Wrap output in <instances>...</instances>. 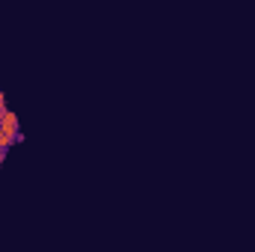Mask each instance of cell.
<instances>
[{
  "label": "cell",
  "mask_w": 255,
  "mask_h": 252,
  "mask_svg": "<svg viewBox=\"0 0 255 252\" xmlns=\"http://www.w3.org/2000/svg\"><path fill=\"white\" fill-rule=\"evenodd\" d=\"M0 134H3V131H0Z\"/></svg>",
  "instance_id": "cell-1"
}]
</instances>
